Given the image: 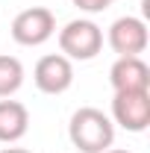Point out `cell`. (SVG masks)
I'll list each match as a JSON object with an SVG mask.
<instances>
[{
  "mask_svg": "<svg viewBox=\"0 0 150 153\" xmlns=\"http://www.w3.org/2000/svg\"><path fill=\"white\" fill-rule=\"evenodd\" d=\"M68 138L79 153H106L115 144V124L112 118L97 106H79L71 115Z\"/></svg>",
  "mask_w": 150,
  "mask_h": 153,
  "instance_id": "obj_1",
  "label": "cell"
},
{
  "mask_svg": "<svg viewBox=\"0 0 150 153\" xmlns=\"http://www.w3.org/2000/svg\"><path fill=\"white\" fill-rule=\"evenodd\" d=\"M59 50L71 62H88L103 50V30L91 18H74L59 30Z\"/></svg>",
  "mask_w": 150,
  "mask_h": 153,
  "instance_id": "obj_2",
  "label": "cell"
},
{
  "mask_svg": "<svg viewBox=\"0 0 150 153\" xmlns=\"http://www.w3.org/2000/svg\"><path fill=\"white\" fill-rule=\"evenodd\" d=\"M56 33V15L47 6H30L15 15L12 21V38L21 47H38L44 41H50Z\"/></svg>",
  "mask_w": 150,
  "mask_h": 153,
  "instance_id": "obj_3",
  "label": "cell"
},
{
  "mask_svg": "<svg viewBox=\"0 0 150 153\" xmlns=\"http://www.w3.org/2000/svg\"><path fill=\"white\" fill-rule=\"evenodd\" d=\"M112 124L127 133H144L150 127V91H115Z\"/></svg>",
  "mask_w": 150,
  "mask_h": 153,
  "instance_id": "obj_4",
  "label": "cell"
},
{
  "mask_svg": "<svg viewBox=\"0 0 150 153\" xmlns=\"http://www.w3.org/2000/svg\"><path fill=\"white\" fill-rule=\"evenodd\" d=\"M33 82L41 94H65L74 85V62L62 53H47L36 62Z\"/></svg>",
  "mask_w": 150,
  "mask_h": 153,
  "instance_id": "obj_5",
  "label": "cell"
},
{
  "mask_svg": "<svg viewBox=\"0 0 150 153\" xmlns=\"http://www.w3.org/2000/svg\"><path fill=\"white\" fill-rule=\"evenodd\" d=\"M106 41L118 56H141L150 44L147 36V24L135 15H124V18L112 21L109 33H106Z\"/></svg>",
  "mask_w": 150,
  "mask_h": 153,
  "instance_id": "obj_6",
  "label": "cell"
},
{
  "mask_svg": "<svg viewBox=\"0 0 150 153\" xmlns=\"http://www.w3.org/2000/svg\"><path fill=\"white\" fill-rule=\"evenodd\" d=\"M115 91H150V65L141 56H118L109 68Z\"/></svg>",
  "mask_w": 150,
  "mask_h": 153,
  "instance_id": "obj_7",
  "label": "cell"
},
{
  "mask_svg": "<svg viewBox=\"0 0 150 153\" xmlns=\"http://www.w3.org/2000/svg\"><path fill=\"white\" fill-rule=\"evenodd\" d=\"M30 130V112L27 106L18 100H9L3 97L0 100V141L3 144H15L21 141Z\"/></svg>",
  "mask_w": 150,
  "mask_h": 153,
  "instance_id": "obj_8",
  "label": "cell"
},
{
  "mask_svg": "<svg viewBox=\"0 0 150 153\" xmlns=\"http://www.w3.org/2000/svg\"><path fill=\"white\" fill-rule=\"evenodd\" d=\"M24 85V65L18 56L0 53V97H12Z\"/></svg>",
  "mask_w": 150,
  "mask_h": 153,
  "instance_id": "obj_9",
  "label": "cell"
},
{
  "mask_svg": "<svg viewBox=\"0 0 150 153\" xmlns=\"http://www.w3.org/2000/svg\"><path fill=\"white\" fill-rule=\"evenodd\" d=\"M79 12H88V15H97V12H103V9H109L112 6V0H71Z\"/></svg>",
  "mask_w": 150,
  "mask_h": 153,
  "instance_id": "obj_10",
  "label": "cell"
},
{
  "mask_svg": "<svg viewBox=\"0 0 150 153\" xmlns=\"http://www.w3.org/2000/svg\"><path fill=\"white\" fill-rule=\"evenodd\" d=\"M0 153H33V150H27V147H3Z\"/></svg>",
  "mask_w": 150,
  "mask_h": 153,
  "instance_id": "obj_11",
  "label": "cell"
},
{
  "mask_svg": "<svg viewBox=\"0 0 150 153\" xmlns=\"http://www.w3.org/2000/svg\"><path fill=\"white\" fill-rule=\"evenodd\" d=\"M106 153H132V150H124V147H109Z\"/></svg>",
  "mask_w": 150,
  "mask_h": 153,
  "instance_id": "obj_12",
  "label": "cell"
}]
</instances>
